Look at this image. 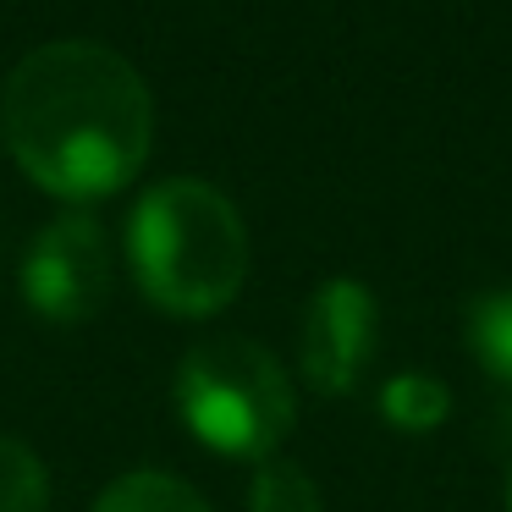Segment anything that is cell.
Listing matches in <instances>:
<instances>
[{
	"label": "cell",
	"instance_id": "52a82bcc",
	"mask_svg": "<svg viewBox=\"0 0 512 512\" xmlns=\"http://www.w3.org/2000/svg\"><path fill=\"white\" fill-rule=\"evenodd\" d=\"M380 413H386L397 430L408 435H430L446 424V413H452V391L441 386L435 375H391L386 391H380Z\"/></svg>",
	"mask_w": 512,
	"mask_h": 512
},
{
	"label": "cell",
	"instance_id": "7a4b0ae2",
	"mask_svg": "<svg viewBox=\"0 0 512 512\" xmlns=\"http://www.w3.org/2000/svg\"><path fill=\"white\" fill-rule=\"evenodd\" d=\"M127 265L155 309L204 320L248 281V226L221 188L199 177L155 182L127 221Z\"/></svg>",
	"mask_w": 512,
	"mask_h": 512
},
{
	"label": "cell",
	"instance_id": "ba28073f",
	"mask_svg": "<svg viewBox=\"0 0 512 512\" xmlns=\"http://www.w3.org/2000/svg\"><path fill=\"white\" fill-rule=\"evenodd\" d=\"M0 512H50V474L34 446L0 430Z\"/></svg>",
	"mask_w": 512,
	"mask_h": 512
},
{
	"label": "cell",
	"instance_id": "6da1fadb",
	"mask_svg": "<svg viewBox=\"0 0 512 512\" xmlns=\"http://www.w3.org/2000/svg\"><path fill=\"white\" fill-rule=\"evenodd\" d=\"M6 149L34 188L67 204L122 193L155 144V100L127 56L89 39H56L6 78Z\"/></svg>",
	"mask_w": 512,
	"mask_h": 512
},
{
	"label": "cell",
	"instance_id": "277c9868",
	"mask_svg": "<svg viewBox=\"0 0 512 512\" xmlns=\"http://www.w3.org/2000/svg\"><path fill=\"white\" fill-rule=\"evenodd\" d=\"M23 298L34 314L56 325H78L105 309L111 298V243L105 226L83 210L56 215L39 226V237L23 254Z\"/></svg>",
	"mask_w": 512,
	"mask_h": 512
},
{
	"label": "cell",
	"instance_id": "5b68a950",
	"mask_svg": "<svg viewBox=\"0 0 512 512\" xmlns=\"http://www.w3.org/2000/svg\"><path fill=\"white\" fill-rule=\"evenodd\" d=\"M375 358V292L353 276L320 281L303 309V380L325 397H347Z\"/></svg>",
	"mask_w": 512,
	"mask_h": 512
},
{
	"label": "cell",
	"instance_id": "9c48e42d",
	"mask_svg": "<svg viewBox=\"0 0 512 512\" xmlns=\"http://www.w3.org/2000/svg\"><path fill=\"white\" fill-rule=\"evenodd\" d=\"M468 347L501 386H512V292H485L468 309Z\"/></svg>",
	"mask_w": 512,
	"mask_h": 512
},
{
	"label": "cell",
	"instance_id": "8992f818",
	"mask_svg": "<svg viewBox=\"0 0 512 512\" xmlns=\"http://www.w3.org/2000/svg\"><path fill=\"white\" fill-rule=\"evenodd\" d=\"M94 512H210V501L193 485H182L177 474L160 468H133V474L111 479L105 496L94 501Z\"/></svg>",
	"mask_w": 512,
	"mask_h": 512
},
{
	"label": "cell",
	"instance_id": "3957f363",
	"mask_svg": "<svg viewBox=\"0 0 512 512\" xmlns=\"http://www.w3.org/2000/svg\"><path fill=\"white\" fill-rule=\"evenodd\" d=\"M177 413L210 452L265 463L298 419V391L270 347L204 336L177 364Z\"/></svg>",
	"mask_w": 512,
	"mask_h": 512
},
{
	"label": "cell",
	"instance_id": "30bf717a",
	"mask_svg": "<svg viewBox=\"0 0 512 512\" xmlns=\"http://www.w3.org/2000/svg\"><path fill=\"white\" fill-rule=\"evenodd\" d=\"M248 507L254 512H325L320 485L287 457H265L248 485Z\"/></svg>",
	"mask_w": 512,
	"mask_h": 512
},
{
	"label": "cell",
	"instance_id": "8fae6325",
	"mask_svg": "<svg viewBox=\"0 0 512 512\" xmlns=\"http://www.w3.org/2000/svg\"><path fill=\"white\" fill-rule=\"evenodd\" d=\"M507 512H512V468H507Z\"/></svg>",
	"mask_w": 512,
	"mask_h": 512
}]
</instances>
